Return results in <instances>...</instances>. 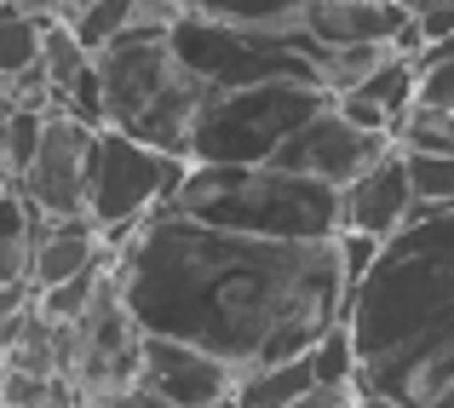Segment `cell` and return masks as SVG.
I'll return each instance as SVG.
<instances>
[{
	"label": "cell",
	"instance_id": "obj_1",
	"mask_svg": "<svg viewBox=\"0 0 454 408\" xmlns=\"http://www.w3.org/2000/svg\"><path fill=\"white\" fill-rule=\"evenodd\" d=\"M138 333L196 345L236 380L305 357L345 310V271L328 242L213 231L184 213H150L110 259Z\"/></svg>",
	"mask_w": 454,
	"mask_h": 408
},
{
	"label": "cell",
	"instance_id": "obj_2",
	"mask_svg": "<svg viewBox=\"0 0 454 408\" xmlns=\"http://www.w3.org/2000/svg\"><path fill=\"white\" fill-rule=\"evenodd\" d=\"M443 322H454V208H409L374 265L351 282L340 328L356 368H374Z\"/></svg>",
	"mask_w": 454,
	"mask_h": 408
},
{
	"label": "cell",
	"instance_id": "obj_3",
	"mask_svg": "<svg viewBox=\"0 0 454 408\" xmlns=\"http://www.w3.org/2000/svg\"><path fill=\"white\" fill-rule=\"evenodd\" d=\"M161 213H184V219L213 224V231L270 236V242H328L340 231V190L322 178L288 173L277 161L259 167L190 161Z\"/></svg>",
	"mask_w": 454,
	"mask_h": 408
},
{
	"label": "cell",
	"instance_id": "obj_4",
	"mask_svg": "<svg viewBox=\"0 0 454 408\" xmlns=\"http://www.w3.org/2000/svg\"><path fill=\"white\" fill-rule=\"evenodd\" d=\"M104 87V127L150 144V150L184 155L190 122L201 104V81L190 69H178L173 46H167V23H133L110 46L92 52Z\"/></svg>",
	"mask_w": 454,
	"mask_h": 408
},
{
	"label": "cell",
	"instance_id": "obj_5",
	"mask_svg": "<svg viewBox=\"0 0 454 408\" xmlns=\"http://www.w3.org/2000/svg\"><path fill=\"white\" fill-rule=\"evenodd\" d=\"M328 104V92L310 81H247V87H207L190 122L184 161L219 167H259L282 150L310 115Z\"/></svg>",
	"mask_w": 454,
	"mask_h": 408
},
{
	"label": "cell",
	"instance_id": "obj_6",
	"mask_svg": "<svg viewBox=\"0 0 454 408\" xmlns=\"http://www.w3.org/2000/svg\"><path fill=\"white\" fill-rule=\"evenodd\" d=\"M178 69L201 87H247V81H310L317 87V46L300 29H247V23H219L201 12H173L167 23Z\"/></svg>",
	"mask_w": 454,
	"mask_h": 408
},
{
	"label": "cell",
	"instance_id": "obj_7",
	"mask_svg": "<svg viewBox=\"0 0 454 408\" xmlns=\"http://www.w3.org/2000/svg\"><path fill=\"white\" fill-rule=\"evenodd\" d=\"M184 155H167V150H150V144L115 133V127H92V144H87V201L81 213L92 219V231L104 236V247H121L133 236L138 219L161 213L173 201L178 178H184Z\"/></svg>",
	"mask_w": 454,
	"mask_h": 408
},
{
	"label": "cell",
	"instance_id": "obj_8",
	"mask_svg": "<svg viewBox=\"0 0 454 408\" xmlns=\"http://www.w3.org/2000/svg\"><path fill=\"white\" fill-rule=\"evenodd\" d=\"M391 133H368V127H351L333 104H322L317 115L294 133L288 144H282L270 161L277 167H288V173H305V178H322V184H333V190H345L363 167H374L380 155L391 150Z\"/></svg>",
	"mask_w": 454,
	"mask_h": 408
},
{
	"label": "cell",
	"instance_id": "obj_9",
	"mask_svg": "<svg viewBox=\"0 0 454 408\" xmlns=\"http://www.w3.org/2000/svg\"><path fill=\"white\" fill-rule=\"evenodd\" d=\"M87 144H92V127H81L64 110H46L35 161L18 178V190L29 196L35 213H46V219H81V201H87Z\"/></svg>",
	"mask_w": 454,
	"mask_h": 408
},
{
	"label": "cell",
	"instance_id": "obj_10",
	"mask_svg": "<svg viewBox=\"0 0 454 408\" xmlns=\"http://www.w3.org/2000/svg\"><path fill=\"white\" fill-rule=\"evenodd\" d=\"M138 386H145L150 397H161L167 408H196V403L231 397L236 374L219 363V357L196 351V345L145 333V340H138Z\"/></svg>",
	"mask_w": 454,
	"mask_h": 408
},
{
	"label": "cell",
	"instance_id": "obj_11",
	"mask_svg": "<svg viewBox=\"0 0 454 408\" xmlns=\"http://www.w3.org/2000/svg\"><path fill=\"white\" fill-rule=\"evenodd\" d=\"M409 208H414L409 161H403V150L391 144L374 167H363V173L340 190V231H363V236H374V242H386V236L409 219Z\"/></svg>",
	"mask_w": 454,
	"mask_h": 408
},
{
	"label": "cell",
	"instance_id": "obj_12",
	"mask_svg": "<svg viewBox=\"0 0 454 408\" xmlns=\"http://www.w3.org/2000/svg\"><path fill=\"white\" fill-rule=\"evenodd\" d=\"M403 23H409L403 0H305L294 29L310 46H368V41L391 46Z\"/></svg>",
	"mask_w": 454,
	"mask_h": 408
},
{
	"label": "cell",
	"instance_id": "obj_13",
	"mask_svg": "<svg viewBox=\"0 0 454 408\" xmlns=\"http://www.w3.org/2000/svg\"><path fill=\"white\" fill-rule=\"evenodd\" d=\"M310 386H317V380H310V363H305V357H288V363H270V368L242 374L231 386V403L236 408H282V403L305 397Z\"/></svg>",
	"mask_w": 454,
	"mask_h": 408
},
{
	"label": "cell",
	"instance_id": "obj_14",
	"mask_svg": "<svg viewBox=\"0 0 454 408\" xmlns=\"http://www.w3.org/2000/svg\"><path fill=\"white\" fill-rule=\"evenodd\" d=\"M92 64V52L75 41L64 18H41V75H46V92H52V110H58V92Z\"/></svg>",
	"mask_w": 454,
	"mask_h": 408
},
{
	"label": "cell",
	"instance_id": "obj_15",
	"mask_svg": "<svg viewBox=\"0 0 454 408\" xmlns=\"http://www.w3.org/2000/svg\"><path fill=\"white\" fill-rule=\"evenodd\" d=\"M173 6L219 18V23H247V29H288L305 0H173Z\"/></svg>",
	"mask_w": 454,
	"mask_h": 408
},
{
	"label": "cell",
	"instance_id": "obj_16",
	"mask_svg": "<svg viewBox=\"0 0 454 408\" xmlns=\"http://www.w3.org/2000/svg\"><path fill=\"white\" fill-rule=\"evenodd\" d=\"M351 92H356V98H363V104H374V110L386 115L391 127H397V115H403V110H409V104H414V58L391 52L386 64H380L374 75H363V81H356Z\"/></svg>",
	"mask_w": 454,
	"mask_h": 408
},
{
	"label": "cell",
	"instance_id": "obj_17",
	"mask_svg": "<svg viewBox=\"0 0 454 408\" xmlns=\"http://www.w3.org/2000/svg\"><path fill=\"white\" fill-rule=\"evenodd\" d=\"M110 259H115V254H104L98 265L64 276L58 287H41V294H35V317H41V322H75L81 310H87V299L98 294V282L110 276Z\"/></svg>",
	"mask_w": 454,
	"mask_h": 408
},
{
	"label": "cell",
	"instance_id": "obj_18",
	"mask_svg": "<svg viewBox=\"0 0 454 408\" xmlns=\"http://www.w3.org/2000/svg\"><path fill=\"white\" fill-rule=\"evenodd\" d=\"M414 104L420 110H454V41L414 52Z\"/></svg>",
	"mask_w": 454,
	"mask_h": 408
},
{
	"label": "cell",
	"instance_id": "obj_19",
	"mask_svg": "<svg viewBox=\"0 0 454 408\" xmlns=\"http://www.w3.org/2000/svg\"><path fill=\"white\" fill-rule=\"evenodd\" d=\"M403 150V144H397ZM409 161V190L414 208H454V155H432V150H403Z\"/></svg>",
	"mask_w": 454,
	"mask_h": 408
},
{
	"label": "cell",
	"instance_id": "obj_20",
	"mask_svg": "<svg viewBox=\"0 0 454 408\" xmlns=\"http://www.w3.org/2000/svg\"><path fill=\"white\" fill-rule=\"evenodd\" d=\"M29 64H41V18L0 6V81L23 75Z\"/></svg>",
	"mask_w": 454,
	"mask_h": 408
},
{
	"label": "cell",
	"instance_id": "obj_21",
	"mask_svg": "<svg viewBox=\"0 0 454 408\" xmlns=\"http://www.w3.org/2000/svg\"><path fill=\"white\" fill-rule=\"evenodd\" d=\"M391 138H397L403 150L454 155V110H420V104H409V110L397 115V127H391Z\"/></svg>",
	"mask_w": 454,
	"mask_h": 408
},
{
	"label": "cell",
	"instance_id": "obj_22",
	"mask_svg": "<svg viewBox=\"0 0 454 408\" xmlns=\"http://www.w3.org/2000/svg\"><path fill=\"white\" fill-rule=\"evenodd\" d=\"M138 18V0H92V6H81L75 18H69V29H75V41L87 46V52H98V46H110L121 29H133Z\"/></svg>",
	"mask_w": 454,
	"mask_h": 408
},
{
	"label": "cell",
	"instance_id": "obj_23",
	"mask_svg": "<svg viewBox=\"0 0 454 408\" xmlns=\"http://www.w3.org/2000/svg\"><path fill=\"white\" fill-rule=\"evenodd\" d=\"M305 363H310V380H317V386H340V391H351V380H356V357H351V340H345L340 322H333V328L305 351Z\"/></svg>",
	"mask_w": 454,
	"mask_h": 408
},
{
	"label": "cell",
	"instance_id": "obj_24",
	"mask_svg": "<svg viewBox=\"0 0 454 408\" xmlns=\"http://www.w3.org/2000/svg\"><path fill=\"white\" fill-rule=\"evenodd\" d=\"M41 122H46V110H6V115H0V144H6V178H12V184H18L23 167L35 161Z\"/></svg>",
	"mask_w": 454,
	"mask_h": 408
},
{
	"label": "cell",
	"instance_id": "obj_25",
	"mask_svg": "<svg viewBox=\"0 0 454 408\" xmlns=\"http://www.w3.org/2000/svg\"><path fill=\"white\" fill-rule=\"evenodd\" d=\"M58 110L64 115H75L81 127H104V87H98V69H81L75 81H69L64 92H58Z\"/></svg>",
	"mask_w": 454,
	"mask_h": 408
},
{
	"label": "cell",
	"instance_id": "obj_26",
	"mask_svg": "<svg viewBox=\"0 0 454 408\" xmlns=\"http://www.w3.org/2000/svg\"><path fill=\"white\" fill-rule=\"evenodd\" d=\"M35 219H41V213L29 208V196H23L12 178H0V242H29Z\"/></svg>",
	"mask_w": 454,
	"mask_h": 408
},
{
	"label": "cell",
	"instance_id": "obj_27",
	"mask_svg": "<svg viewBox=\"0 0 454 408\" xmlns=\"http://www.w3.org/2000/svg\"><path fill=\"white\" fill-rule=\"evenodd\" d=\"M333 254H340V271H345V294H351V282H356V276H363L368 265H374L380 242H374V236H363V231H333Z\"/></svg>",
	"mask_w": 454,
	"mask_h": 408
},
{
	"label": "cell",
	"instance_id": "obj_28",
	"mask_svg": "<svg viewBox=\"0 0 454 408\" xmlns=\"http://www.w3.org/2000/svg\"><path fill=\"white\" fill-rule=\"evenodd\" d=\"M75 408H167V403L150 397V391L133 380V386H115V391H92V397H81Z\"/></svg>",
	"mask_w": 454,
	"mask_h": 408
},
{
	"label": "cell",
	"instance_id": "obj_29",
	"mask_svg": "<svg viewBox=\"0 0 454 408\" xmlns=\"http://www.w3.org/2000/svg\"><path fill=\"white\" fill-rule=\"evenodd\" d=\"M29 282V242H0V287Z\"/></svg>",
	"mask_w": 454,
	"mask_h": 408
},
{
	"label": "cell",
	"instance_id": "obj_30",
	"mask_svg": "<svg viewBox=\"0 0 454 408\" xmlns=\"http://www.w3.org/2000/svg\"><path fill=\"white\" fill-rule=\"evenodd\" d=\"M356 391H340V386H310L305 397H294V403H282V408H351Z\"/></svg>",
	"mask_w": 454,
	"mask_h": 408
},
{
	"label": "cell",
	"instance_id": "obj_31",
	"mask_svg": "<svg viewBox=\"0 0 454 408\" xmlns=\"http://www.w3.org/2000/svg\"><path fill=\"white\" fill-rule=\"evenodd\" d=\"M29 305H35L29 282H6V287H0V317H18V310H29Z\"/></svg>",
	"mask_w": 454,
	"mask_h": 408
},
{
	"label": "cell",
	"instance_id": "obj_32",
	"mask_svg": "<svg viewBox=\"0 0 454 408\" xmlns=\"http://www.w3.org/2000/svg\"><path fill=\"white\" fill-rule=\"evenodd\" d=\"M23 328H29V310H18V317H0V363H6V351L18 345Z\"/></svg>",
	"mask_w": 454,
	"mask_h": 408
},
{
	"label": "cell",
	"instance_id": "obj_33",
	"mask_svg": "<svg viewBox=\"0 0 454 408\" xmlns=\"http://www.w3.org/2000/svg\"><path fill=\"white\" fill-rule=\"evenodd\" d=\"M12 12H29V18H52V0H0Z\"/></svg>",
	"mask_w": 454,
	"mask_h": 408
},
{
	"label": "cell",
	"instance_id": "obj_34",
	"mask_svg": "<svg viewBox=\"0 0 454 408\" xmlns=\"http://www.w3.org/2000/svg\"><path fill=\"white\" fill-rule=\"evenodd\" d=\"M29 408H75V397H69V391H58V397H41V403H29Z\"/></svg>",
	"mask_w": 454,
	"mask_h": 408
},
{
	"label": "cell",
	"instance_id": "obj_35",
	"mask_svg": "<svg viewBox=\"0 0 454 408\" xmlns=\"http://www.w3.org/2000/svg\"><path fill=\"white\" fill-rule=\"evenodd\" d=\"M351 408H386V403H374V397H351Z\"/></svg>",
	"mask_w": 454,
	"mask_h": 408
},
{
	"label": "cell",
	"instance_id": "obj_36",
	"mask_svg": "<svg viewBox=\"0 0 454 408\" xmlns=\"http://www.w3.org/2000/svg\"><path fill=\"white\" fill-rule=\"evenodd\" d=\"M196 408H236V403H231V397H219V403H196Z\"/></svg>",
	"mask_w": 454,
	"mask_h": 408
}]
</instances>
